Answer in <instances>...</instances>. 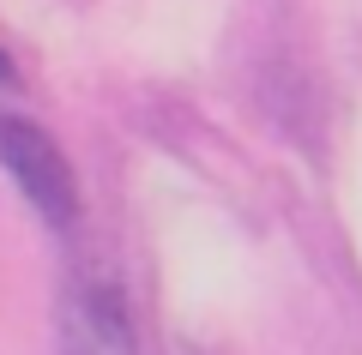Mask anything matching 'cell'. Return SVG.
<instances>
[{
    "instance_id": "3",
    "label": "cell",
    "mask_w": 362,
    "mask_h": 355,
    "mask_svg": "<svg viewBox=\"0 0 362 355\" xmlns=\"http://www.w3.org/2000/svg\"><path fill=\"white\" fill-rule=\"evenodd\" d=\"M0 85H13V61L6 54H0Z\"/></svg>"
},
{
    "instance_id": "1",
    "label": "cell",
    "mask_w": 362,
    "mask_h": 355,
    "mask_svg": "<svg viewBox=\"0 0 362 355\" xmlns=\"http://www.w3.org/2000/svg\"><path fill=\"white\" fill-rule=\"evenodd\" d=\"M0 169L18 181V193H25L54 229H66L78 217L73 163L61 157V145H54L37 121H25V114H0Z\"/></svg>"
},
{
    "instance_id": "2",
    "label": "cell",
    "mask_w": 362,
    "mask_h": 355,
    "mask_svg": "<svg viewBox=\"0 0 362 355\" xmlns=\"http://www.w3.org/2000/svg\"><path fill=\"white\" fill-rule=\"evenodd\" d=\"M61 355H139L127 295L97 271H85L61 295Z\"/></svg>"
}]
</instances>
